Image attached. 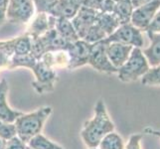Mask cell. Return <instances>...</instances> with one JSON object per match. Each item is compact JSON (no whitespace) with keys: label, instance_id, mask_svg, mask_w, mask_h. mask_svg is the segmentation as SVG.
Instances as JSON below:
<instances>
[{"label":"cell","instance_id":"cell-1","mask_svg":"<svg viewBox=\"0 0 160 149\" xmlns=\"http://www.w3.org/2000/svg\"><path fill=\"white\" fill-rule=\"evenodd\" d=\"M114 131V123L108 113L106 103L100 99L95 106V114L87 120L81 130V137L89 148L98 147L107 134Z\"/></svg>","mask_w":160,"mask_h":149},{"label":"cell","instance_id":"cell-2","mask_svg":"<svg viewBox=\"0 0 160 149\" xmlns=\"http://www.w3.org/2000/svg\"><path fill=\"white\" fill-rule=\"evenodd\" d=\"M53 108L49 106L42 107L30 113H23L15 120L16 134L26 144L33 137L40 134L46 120L50 117Z\"/></svg>","mask_w":160,"mask_h":149},{"label":"cell","instance_id":"cell-3","mask_svg":"<svg viewBox=\"0 0 160 149\" xmlns=\"http://www.w3.org/2000/svg\"><path fill=\"white\" fill-rule=\"evenodd\" d=\"M150 69L140 48H133L128 60L118 69V78L122 82H130L142 78Z\"/></svg>","mask_w":160,"mask_h":149},{"label":"cell","instance_id":"cell-4","mask_svg":"<svg viewBox=\"0 0 160 149\" xmlns=\"http://www.w3.org/2000/svg\"><path fill=\"white\" fill-rule=\"evenodd\" d=\"M32 71L35 76V81L32 82V86L38 93L43 95V93L51 92L55 90L56 82L58 81L56 70L48 67L45 63L39 60Z\"/></svg>","mask_w":160,"mask_h":149},{"label":"cell","instance_id":"cell-5","mask_svg":"<svg viewBox=\"0 0 160 149\" xmlns=\"http://www.w3.org/2000/svg\"><path fill=\"white\" fill-rule=\"evenodd\" d=\"M33 0H9L6 19L10 23L28 24L35 15Z\"/></svg>","mask_w":160,"mask_h":149},{"label":"cell","instance_id":"cell-6","mask_svg":"<svg viewBox=\"0 0 160 149\" xmlns=\"http://www.w3.org/2000/svg\"><path fill=\"white\" fill-rule=\"evenodd\" d=\"M106 40L108 43H120L133 48H141L144 44L141 31L134 27L131 23L120 25Z\"/></svg>","mask_w":160,"mask_h":149},{"label":"cell","instance_id":"cell-7","mask_svg":"<svg viewBox=\"0 0 160 149\" xmlns=\"http://www.w3.org/2000/svg\"><path fill=\"white\" fill-rule=\"evenodd\" d=\"M107 45L108 42L106 41V39L92 44L88 64L91 65L95 70L101 72V73L115 74L118 73V69L113 67L108 58Z\"/></svg>","mask_w":160,"mask_h":149},{"label":"cell","instance_id":"cell-8","mask_svg":"<svg viewBox=\"0 0 160 149\" xmlns=\"http://www.w3.org/2000/svg\"><path fill=\"white\" fill-rule=\"evenodd\" d=\"M91 47L92 44L87 43L85 40L82 39L68 44L67 48H66L70 59L68 70L72 71L87 65L90 57Z\"/></svg>","mask_w":160,"mask_h":149},{"label":"cell","instance_id":"cell-9","mask_svg":"<svg viewBox=\"0 0 160 149\" xmlns=\"http://www.w3.org/2000/svg\"><path fill=\"white\" fill-rule=\"evenodd\" d=\"M159 9V0H152L151 2L143 5V6L135 8L132 12L130 23L140 31H146Z\"/></svg>","mask_w":160,"mask_h":149},{"label":"cell","instance_id":"cell-10","mask_svg":"<svg viewBox=\"0 0 160 149\" xmlns=\"http://www.w3.org/2000/svg\"><path fill=\"white\" fill-rule=\"evenodd\" d=\"M82 0H56L50 7L47 13L55 18H64L72 20L82 7Z\"/></svg>","mask_w":160,"mask_h":149},{"label":"cell","instance_id":"cell-11","mask_svg":"<svg viewBox=\"0 0 160 149\" xmlns=\"http://www.w3.org/2000/svg\"><path fill=\"white\" fill-rule=\"evenodd\" d=\"M98 13V11L82 6L77 15L71 20L79 39H84L88 31L96 23Z\"/></svg>","mask_w":160,"mask_h":149},{"label":"cell","instance_id":"cell-12","mask_svg":"<svg viewBox=\"0 0 160 149\" xmlns=\"http://www.w3.org/2000/svg\"><path fill=\"white\" fill-rule=\"evenodd\" d=\"M55 22L56 18L49 15L47 12H37L28 23L26 34L29 35L31 39H36L45 34L51 26L55 25Z\"/></svg>","mask_w":160,"mask_h":149},{"label":"cell","instance_id":"cell-13","mask_svg":"<svg viewBox=\"0 0 160 149\" xmlns=\"http://www.w3.org/2000/svg\"><path fill=\"white\" fill-rule=\"evenodd\" d=\"M107 41V40H106ZM133 47L123 45L120 43L108 42L107 45V55L109 62L114 68H120L126 61L128 60Z\"/></svg>","mask_w":160,"mask_h":149},{"label":"cell","instance_id":"cell-14","mask_svg":"<svg viewBox=\"0 0 160 149\" xmlns=\"http://www.w3.org/2000/svg\"><path fill=\"white\" fill-rule=\"evenodd\" d=\"M9 91L8 82L6 80L0 81V120L8 123H14L20 115L23 113L12 109L7 102V93Z\"/></svg>","mask_w":160,"mask_h":149},{"label":"cell","instance_id":"cell-15","mask_svg":"<svg viewBox=\"0 0 160 149\" xmlns=\"http://www.w3.org/2000/svg\"><path fill=\"white\" fill-rule=\"evenodd\" d=\"M40 61L45 63L48 67L54 70L57 69H68L69 66V55L68 52L65 50H58V51L47 52L41 57Z\"/></svg>","mask_w":160,"mask_h":149},{"label":"cell","instance_id":"cell-16","mask_svg":"<svg viewBox=\"0 0 160 149\" xmlns=\"http://www.w3.org/2000/svg\"><path fill=\"white\" fill-rule=\"evenodd\" d=\"M150 40V45L142 51L148 64L152 67L160 65V33L147 32Z\"/></svg>","mask_w":160,"mask_h":149},{"label":"cell","instance_id":"cell-17","mask_svg":"<svg viewBox=\"0 0 160 149\" xmlns=\"http://www.w3.org/2000/svg\"><path fill=\"white\" fill-rule=\"evenodd\" d=\"M55 29L57 30L60 36L62 37L68 44L79 40V37L77 35L71 20L64 19V18H56Z\"/></svg>","mask_w":160,"mask_h":149},{"label":"cell","instance_id":"cell-18","mask_svg":"<svg viewBox=\"0 0 160 149\" xmlns=\"http://www.w3.org/2000/svg\"><path fill=\"white\" fill-rule=\"evenodd\" d=\"M96 23L106 33L107 37L110 36L120 26L118 18L113 13L98 12L97 15Z\"/></svg>","mask_w":160,"mask_h":149},{"label":"cell","instance_id":"cell-19","mask_svg":"<svg viewBox=\"0 0 160 149\" xmlns=\"http://www.w3.org/2000/svg\"><path fill=\"white\" fill-rule=\"evenodd\" d=\"M15 38L8 41H0V71L9 70L11 60L15 56Z\"/></svg>","mask_w":160,"mask_h":149},{"label":"cell","instance_id":"cell-20","mask_svg":"<svg viewBox=\"0 0 160 149\" xmlns=\"http://www.w3.org/2000/svg\"><path fill=\"white\" fill-rule=\"evenodd\" d=\"M134 8L132 7L130 0H123V1L117 2L113 10V14L118 18L120 25L130 23L131 15Z\"/></svg>","mask_w":160,"mask_h":149},{"label":"cell","instance_id":"cell-21","mask_svg":"<svg viewBox=\"0 0 160 149\" xmlns=\"http://www.w3.org/2000/svg\"><path fill=\"white\" fill-rule=\"evenodd\" d=\"M98 149H124V142L122 137L117 132H110L101 140Z\"/></svg>","mask_w":160,"mask_h":149},{"label":"cell","instance_id":"cell-22","mask_svg":"<svg viewBox=\"0 0 160 149\" xmlns=\"http://www.w3.org/2000/svg\"><path fill=\"white\" fill-rule=\"evenodd\" d=\"M27 146L31 149H64L63 146L53 142L42 133L36 135L35 137L27 143Z\"/></svg>","mask_w":160,"mask_h":149},{"label":"cell","instance_id":"cell-23","mask_svg":"<svg viewBox=\"0 0 160 149\" xmlns=\"http://www.w3.org/2000/svg\"><path fill=\"white\" fill-rule=\"evenodd\" d=\"M32 48V40L29 35L26 33L24 35L15 38V45L14 51L15 56H26V55L31 54Z\"/></svg>","mask_w":160,"mask_h":149},{"label":"cell","instance_id":"cell-24","mask_svg":"<svg viewBox=\"0 0 160 149\" xmlns=\"http://www.w3.org/2000/svg\"><path fill=\"white\" fill-rule=\"evenodd\" d=\"M37 62L38 60L32 54L26 55V56H13L9 70H13L15 68H28L32 70Z\"/></svg>","mask_w":160,"mask_h":149},{"label":"cell","instance_id":"cell-25","mask_svg":"<svg viewBox=\"0 0 160 149\" xmlns=\"http://www.w3.org/2000/svg\"><path fill=\"white\" fill-rule=\"evenodd\" d=\"M141 84L144 86H160V65L152 67L141 78Z\"/></svg>","mask_w":160,"mask_h":149},{"label":"cell","instance_id":"cell-26","mask_svg":"<svg viewBox=\"0 0 160 149\" xmlns=\"http://www.w3.org/2000/svg\"><path fill=\"white\" fill-rule=\"evenodd\" d=\"M107 38L108 37L106 35V33L102 30V28L97 23H95L90 28V30L88 31L86 37L82 40H85L89 44H95L97 42H100L102 40L107 39Z\"/></svg>","mask_w":160,"mask_h":149},{"label":"cell","instance_id":"cell-27","mask_svg":"<svg viewBox=\"0 0 160 149\" xmlns=\"http://www.w3.org/2000/svg\"><path fill=\"white\" fill-rule=\"evenodd\" d=\"M16 134V127L14 123H8L5 121L0 120V138L8 140L12 138Z\"/></svg>","mask_w":160,"mask_h":149},{"label":"cell","instance_id":"cell-28","mask_svg":"<svg viewBox=\"0 0 160 149\" xmlns=\"http://www.w3.org/2000/svg\"><path fill=\"white\" fill-rule=\"evenodd\" d=\"M28 146L27 144L22 141L17 135L13 136L12 138H10L6 141L5 144V149H27Z\"/></svg>","mask_w":160,"mask_h":149},{"label":"cell","instance_id":"cell-29","mask_svg":"<svg viewBox=\"0 0 160 149\" xmlns=\"http://www.w3.org/2000/svg\"><path fill=\"white\" fill-rule=\"evenodd\" d=\"M143 138V134L137 133V134H132L129 139L128 144L125 145L124 149H141L140 147V142Z\"/></svg>","mask_w":160,"mask_h":149},{"label":"cell","instance_id":"cell-30","mask_svg":"<svg viewBox=\"0 0 160 149\" xmlns=\"http://www.w3.org/2000/svg\"><path fill=\"white\" fill-rule=\"evenodd\" d=\"M35 4L37 12H47L48 8L56 1V0H33Z\"/></svg>","mask_w":160,"mask_h":149},{"label":"cell","instance_id":"cell-31","mask_svg":"<svg viewBox=\"0 0 160 149\" xmlns=\"http://www.w3.org/2000/svg\"><path fill=\"white\" fill-rule=\"evenodd\" d=\"M102 3H103V0H82V6H85L87 8H90V9L100 12L102 6Z\"/></svg>","mask_w":160,"mask_h":149},{"label":"cell","instance_id":"cell-32","mask_svg":"<svg viewBox=\"0 0 160 149\" xmlns=\"http://www.w3.org/2000/svg\"><path fill=\"white\" fill-rule=\"evenodd\" d=\"M146 32L152 33H160V9L157 11V13L154 16L153 20L151 21L150 25L146 29Z\"/></svg>","mask_w":160,"mask_h":149},{"label":"cell","instance_id":"cell-33","mask_svg":"<svg viewBox=\"0 0 160 149\" xmlns=\"http://www.w3.org/2000/svg\"><path fill=\"white\" fill-rule=\"evenodd\" d=\"M9 0H0V27L6 20V12Z\"/></svg>","mask_w":160,"mask_h":149},{"label":"cell","instance_id":"cell-34","mask_svg":"<svg viewBox=\"0 0 160 149\" xmlns=\"http://www.w3.org/2000/svg\"><path fill=\"white\" fill-rule=\"evenodd\" d=\"M115 7V2L113 0H103L102 6L100 12H106V13H113V10Z\"/></svg>","mask_w":160,"mask_h":149},{"label":"cell","instance_id":"cell-35","mask_svg":"<svg viewBox=\"0 0 160 149\" xmlns=\"http://www.w3.org/2000/svg\"><path fill=\"white\" fill-rule=\"evenodd\" d=\"M152 0H130V2L132 4V7L134 9L135 8H138L140 6H143V5H145L147 3L151 2Z\"/></svg>","mask_w":160,"mask_h":149},{"label":"cell","instance_id":"cell-36","mask_svg":"<svg viewBox=\"0 0 160 149\" xmlns=\"http://www.w3.org/2000/svg\"><path fill=\"white\" fill-rule=\"evenodd\" d=\"M144 133L149 134V135H153V136H156V137H158V138L160 139V131L155 130V129H153L151 127H146V128H144Z\"/></svg>","mask_w":160,"mask_h":149},{"label":"cell","instance_id":"cell-37","mask_svg":"<svg viewBox=\"0 0 160 149\" xmlns=\"http://www.w3.org/2000/svg\"><path fill=\"white\" fill-rule=\"evenodd\" d=\"M5 144H6V140L0 138V149H5Z\"/></svg>","mask_w":160,"mask_h":149},{"label":"cell","instance_id":"cell-38","mask_svg":"<svg viewBox=\"0 0 160 149\" xmlns=\"http://www.w3.org/2000/svg\"><path fill=\"white\" fill-rule=\"evenodd\" d=\"M113 1L117 3V2H120V1H123V0H113Z\"/></svg>","mask_w":160,"mask_h":149},{"label":"cell","instance_id":"cell-39","mask_svg":"<svg viewBox=\"0 0 160 149\" xmlns=\"http://www.w3.org/2000/svg\"><path fill=\"white\" fill-rule=\"evenodd\" d=\"M90 149H98V147H93V148H90Z\"/></svg>","mask_w":160,"mask_h":149},{"label":"cell","instance_id":"cell-40","mask_svg":"<svg viewBox=\"0 0 160 149\" xmlns=\"http://www.w3.org/2000/svg\"><path fill=\"white\" fill-rule=\"evenodd\" d=\"M27 149H31V148H29V147H28V148H27Z\"/></svg>","mask_w":160,"mask_h":149},{"label":"cell","instance_id":"cell-41","mask_svg":"<svg viewBox=\"0 0 160 149\" xmlns=\"http://www.w3.org/2000/svg\"><path fill=\"white\" fill-rule=\"evenodd\" d=\"M159 1H160V0H159Z\"/></svg>","mask_w":160,"mask_h":149}]
</instances>
